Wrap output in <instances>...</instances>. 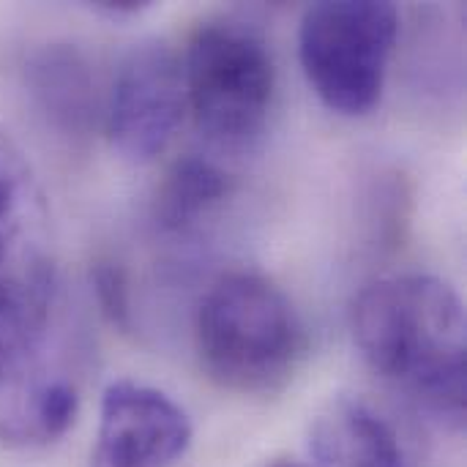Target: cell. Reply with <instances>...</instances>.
Here are the masks:
<instances>
[{"label":"cell","instance_id":"1","mask_svg":"<svg viewBox=\"0 0 467 467\" xmlns=\"http://www.w3.org/2000/svg\"><path fill=\"white\" fill-rule=\"evenodd\" d=\"M364 361L427 410L465 416V309L457 290L427 274L372 282L353 304Z\"/></svg>","mask_w":467,"mask_h":467},{"label":"cell","instance_id":"2","mask_svg":"<svg viewBox=\"0 0 467 467\" xmlns=\"http://www.w3.org/2000/svg\"><path fill=\"white\" fill-rule=\"evenodd\" d=\"M202 369L233 394H276L304 364L306 326L271 279L235 271L211 285L194 317Z\"/></svg>","mask_w":467,"mask_h":467},{"label":"cell","instance_id":"3","mask_svg":"<svg viewBox=\"0 0 467 467\" xmlns=\"http://www.w3.org/2000/svg\"><path fill=\"white\" fill-rule=\"evenodd\" d=\"M186 104L197 129L222 150L260 142L274 107L276 68L265 38L246 22H202L186 47Z\"/></svg>","mask_w":467,"mask_h":467},{"label":"cell","instance_id":"4","mask_svg":"<svg viewBox=\"0 0 467 467\" xmlns=\"http://www.w3.org/2000/svg\"><path fill=\"white\" fill-rule=\"evenodd\" d=\"M400 14L383 0H323L304 11L298 55L317 99L337 115H369L383 96Z\"/></svg>","mask_w":467,"mask_h":467},{"label":"cell","instance_id":"5","mask_svg":"<svg viewBox=\"0 0 467 467\" xmlns=\"http://www.w3.org/2000/svg\"><path fill=\"white\" fill-rule=\"evenodd\" d=\"M186 112L183 63L170 44L148 38L134 44L118 66L104 123L115 150L148 164L167 150Z\"/></svg>","mask_w":467,"mask_h":467},{"label":"cell","instance_id":"6","mask_svg":"<svg viewBox=\"0 0 467 467\" xmlns=\"http://www.w3.org/2000/svg\"><path fill=\"white\" fill-rule=\"evenodd\" d=\"M189 446L192 421L164 391L134 380L107 386L90 467H172Z\"/></svg>","mask_w":467,"mask_h":467},{"label":"cell","instance_id":"7","mask_svg":"<svg viewBox=\"0 0 467 467\" xmlns=\"http://www.w3.org/2000/svg\"><path fill=\"white\" fill-rule=\"evenodd\" d=\"M33 104L47 123L68 140H82L96 129L101 104L88 57L71 44H47L25 66Z\"/></svg>","mask_w":467,"mask_h":467},{"label":"cell","instance_id":"8","mask_svg":"<svg viewBox=\"0 0 467 467\" xmlns=\"http://www.w3.org/2000/svg\"><path fill=\"white\" fill-rule=\"evenodd\" d=\"M312 467H402L391 424L361 400H331L309 430Z\"/></svg>","mask_w":467,"mask_h":467},{"label":"cell","instance_id":"9","mask_svg":"<svg viewBox=\"0 0 467 467\" xmlns=\"http://www.w3.org/2000/svg\"><path fill=\"white\" fill-rule=\"evenodd\" d=\"M52 309V274L41 260L0 268V383L36 358Z\"/></svg>","mask_w":467,"mask_h":467},{"label":"cell","instance_id":"10","mask_svg":"<svg viewBox=\"0 0 467 467\" xmlns=\"http://www.w3.org/2000/svg\"><path fill=\"white\" fill-rule=\"evenodd\" d=\"M233 192V178L202 156L178 159L161 178L153 213L164 230H189Z\"/></svg>","mask_w":467,"mask_h":467},{"label":"cell","instance_id":"11","mask_svg":"<svg viewBox=\"0 0 467 467\" xmlns=\"http://www.w3.org/2000/svg\"><path fill=\"white\" fill-rule=\"evenodd\" d=\"M79 410L77 389L52 380L27 394L19 410L0 421V438L11 443H52L68 432Z\"/></svg>","mask_w":467,"mask_h":467},{"label":"cell","instance_id":"12","mask_svg":"<svg viewBox=\"0 0 467 467\" xmlns=\"http://www.w3.org/2000/svg\"><path fill=\"white\" fill-rule=\"evenodd\" d=\"M90 287L107 323L120 331H131V290L126 268L112 260L96 263L90 271Z\"/></svg>","mask_w":467,"mask_h":467},{"label":"cell","instance_id":"13","mask_svg":"<svg viewBox=\"0 0 467 467\" xmlns=\"http://www.w3.org/2000/svg\"><path fill=\"white\" fill-rule=\"evenodd\" d=\"M14 208H16V183H14V175L8 172V167L0 156V260L5 254V241L11 235Z\"/></svg>","mask_w":467,"mask_h":467},{"label":"cell","instance_id":"14","mask_svg":"<svg viewBox=\"0 0 467 467\" xmlns=\"http://www.w3.org/2000/svg\"><path fill=\"white\" fill-rule=\"evenodd\" d=\"M96 11H104V14H112V16H120V14H140L145 8H150V3H134V0H104V3H96L93 5Z\"/></svg>","mask_w":467,"mask_h":467},{"label":"cell","instance_id":"15","mask_svg":"<svg viewBox=\"0 0 467 467\" xmlns=\"http://www.w3.org/2000/svg\"><path fill=\"white\" fill-rule=\"evenodd\" d=\"M271 467H306V465H301V462H293V460H279V462H274Z\"/></svg>","mask_w":467,"mask_h":467}]
</instances>
